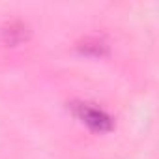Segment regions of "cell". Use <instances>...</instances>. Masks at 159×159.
<instances>
[{
    "mask_svg": "<svg viewBox=\"0 0 159 159\" xmlns=\"http://www.w3.org/2000/svg\"><path fill=\"white\" fill-rule=\"evenodd\" d=\"M79 49L86 54H94V56H103L109 49V45L101 39V38H96V36H88L84 38L81 43H79Z\"/></svg>",
    "mask_w": 159,
    "mask_h": 159,
    "instance_id": "cell-3",
    "label": "cell"
},
{
    "mask_svg": "<svg viewBox=\"0 0 159 159\" xmlns=\"http://www.w3.org/2000/svg\"><path fill=\"white\" fill-rule=\"evenodd\" d=\"M28 36H30V26L25 21H21V19L8 21L2 26V39H4L6 45H19Z\"/></svg>",
    "mask_w": 159,
    "mask_h": 159,
    "instance_id": "cell-2",
    "label": "cell"
},
{
    "mask_svg": "<svg viewBox=\"0 0 159 159\" xmlns=\"http://www.w3.org/2000/svg\"><path fill=\"white\" fill-rule=\"evenodd\" d=\"M73 109H75V114L79 118L96 131H107L112 127V118L98 107H92L88 103H75Z\"/></svg>",
    "mask_w": 159,
    "mask_h": 159,
    "instance_id": "cell-1",
    "label": "cell"
}]
</instances>
